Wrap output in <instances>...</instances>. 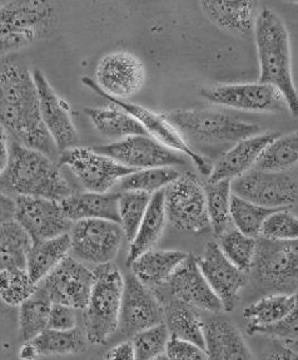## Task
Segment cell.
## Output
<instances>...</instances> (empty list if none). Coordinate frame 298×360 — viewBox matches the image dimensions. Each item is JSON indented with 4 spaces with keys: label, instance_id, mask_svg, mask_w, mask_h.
Here are the masks:
<instances>
[{
    "label": "cell",
    "instance_id": "21",
    "mask_svg": "<svg viewBox=\"0 0 298 360\" xmlns=\"http://www.w3.org/2000/svg\"><path fill=\"white\" fill-rule=\"evenodd\" d=\"M196 257L201 273L222 302L223 310H233L240 299L241 290L247 284V274L241 271L223 255L216 241L205 245L203 254Z\"/></svg>",
    "mask_w": 298,
    "mask_h": 360
},
{
    "label": "cell",
    "instance_id": "14",
    "mask_svg": "<svg viewBox=\"0 0 298 360\" xmlns=\"http://www.w3.org/2000/svg\"><path fill=\"white\" fill-rule=\"evenodd\" d=\"M146 77V67L137 56L116 51L100 59L94 82L108 97L128 101L143 88Z\"/></svg>",
    "mask_w": 298,
    "mask_h": 360
},
{
    "label": "cell",
    "instance_id": "44",
    "mask_svg": "<svg viewBox=\"0 0 298 360\" xmlns=\"http://www.w3.org/2000/svg\"><path fill=\"white\" fill-rule=\"evenodd\" d=\"M294 294H296V304L283 319L273 326L256 329L252 331L251 335H256V334L266 335L278 340L290 348H292V345L298 347V291Z\"/></svg>",
    "mask_w": 298,
    "mask_h": 360
},
{
    "label": "cell",
    "instance_id": "41",
    "mask_svg": "<svg viewBox=\"0 0 298 360\" xmlns=\"http://www.w3.org/2000/svg\"><path fill=\"white\" fill-rule=\"evenodd\" d=\"M36 289L27 270H0V299L9 307H19Z\"/></svg>",
    "mask_w": 298,
    "mask_h": 360
},
{
    "label": "cell",
    "instance_id": "35",
    "mask_svg": "<svg viewBox=\"0 0 298 360\" xmlns=\"http://www.w3.org/2000/svg\"><path fill=\"white\" fill-rule=\"evenodd\" d=\"M216 243L234 266L245 274L251 271L257 252L258 238H250L237 229H227L217 236Z\"/></svg>",
    "mask_w": 298,
    "mask_h": 360
},
{
    "label": "cell",
    "instance_id": "18",
    "mask_svg": "<svg viewBox=\"0 0 298 360\" xmlns=\"http://www.w3.org/2000/svg\"><path fill=\"white\" fill-rule=\"evenodd\" d=\"M33 78L39 98L41 120L59 153L76 148L79 145V134L70 116L69 105L59 97L39 68L33 70Z\"/></svg>",
    "mask_w": 298,
    "mask_h": 360
},
{
    "label": "cell",
    "instance_id": "10",
    "mask_svg": "<svg viewBox=\"0 0 298 360\" xmlns=\"http://www.w3.org/2000/svg\"><path fill=\"white\" fill-rule=\"evenodd\" d=\"M82 82L89 89L94 91L98 96L108 99L111 105H117L119 108L126 110L133 118H135L140 123V126L146 129L148 136H151L154 140L161 142L162 145L167 146L170 150L184 155L188 160L192 161L193 165L197 167L201 174L210 177L212 169H213L212 161L208 157L203 156L202 153L193 150L192 146L188 145L187 142L182 139L181 134H178L175 128L167 122L163 113L158 115V113H154L153 110H148L146 107L130 103L129 101H122V99L108 97L107 94L100 91L98 86H97V83L92 78L83 77Z\"/></svg>",
    "mask_w": 298,
    "mask_h": 360
},
{
    "label": "cell",
    "instance_id": "43",
    "mask_svg": "<svg viewBox=\"0 0 298 360\" xmlns=\"http://www.w3.org/2000/svg\"><path fill=\"white\" fill-rule=\"evenodd\" d=\"M259 238L269 241L298 240V217L287 209H280L266 219Z\"/></svg>",
    "mask_w": 298,
    "mask_h": 360
},
{
    "label": "cell",
    "instance_id": "48",
    "mask_svg": "<svg viewBox=\"0 0 298 360\" xmlns=\"http://www.w3.org/2000/svg\"><path fill=\"white\" fill-rule=\"evenodd\" d=\"M15 217V198L0 191V225L9 221L14 220Z\"/></svg>",
    "mask_w": 298,
    "mask_h": 360
},
{
    "label": "cell",
    "instance_id": "13",
    "mask_svg": "<svg viewBox=\"0 0 298 360\" xmlns=\"http://www.w3.org/2000/svg\"><path fill=\"white\" fill-rule=\"evenodd\" d=\"M58 165L67 167L76 176L82 186L90 192H109L135 169H128L109 157L100 155L93 148L76 147L60 153Z\"/></svg>",
    "mask_w": 298,
    "mask_h": 360
},
{
    "label": "cell",
    "instance_id": "6",
    "mask_svg": "<svg viewBox=\"0 0 298 360\" xmlns=\"http://www.w3.org/2000/svg\"><path fill=\"white\" fill-rule=\"evenodd\" d=\"M55 17L52 1H0V54H8L48 37Z\"/></svg>",
    "mask_w": 298,
    "mask_h": 360
},
{
    "label": "cell",
    "instance_id": "11",
    "mask_svg": "<svg viewBox=\"0 0 298 360\" xmlns=\"http://www.w3.org/2000/svg\"><path fill=\"white\" fill-rule=\"evenodd\" d=\"M232 193L266 209H287L298 200V182L286 172L253 169L231 182Z\"/></svg>",
    "mask_w": 298,
    "mask_h": 360
},
{
    "label": "cell",
    "instance_id": "53",
    "mask_svg": "<svg viewBox=\"0 0 298 360\" xmlns=\"http://www.w3.org/2000/svg\"><path fill=\"white\" fill-rule=\"evenodd\" d=\"M294 4H298V1H294Z\"/></svg>",
    "mask_w": 298,
    "mask_h": 360
},
{
    "label": "cell",
    "instance_id": "38",
    "mask_svg": "<svg viewBox=\"0 0 298 360\" xmlns=\"http://www.w3.org/2000/svg\"><path fill=\"white\" fill-rule=\"evenodd\" d=\"M277 210L280 209H266L232 193L231 222L241 233L250 238H259L264 221Z\"/></svg>",
    "mask_w": 298,
    "mask_h": 360
},
{
    "label": "cell",
    "instance_id": "29",
    "mask_svg": "<svg viewBox=\"0 0 298 360\" xmlns=\"http://www.w3.org/2000/svg\"><path fill=\"white\" fill-rule=\"evenodd\" d=\"M164 324L170 331V338H177L205 348V321L192 307L170 299V302L164 304Z\"/></svg>",
    "mask_w": 298,
    "mask_h": 360
},
{
    "label": "cell",
    "instance_id": "34",
    "mask_svg": "<svg viewBox=\"0 0 298 360\" xmlns=\"http://www.w3.org/2000/svg\"><path fill=\"white\" fill-rule=\"evenodd\" d=\"M32 342L38 349L41 356L78 354L86 352L89 344L86 333L79 326L67 331L47 329Z\"/></svg>",
    "mask_w": 298,
    "mask_h": 360
},
{
    "label": "cell",
    "instance_id": "12",
    "mask_svg": "<svg viewBox=\"0 0 298 360\" xmlns=\"http://www.w3.org/2000/svg\"><path fill=\"white\" fill-rule=\"evenodd\" d=\"M93 150L135 171L173 167L187 162V157L184 155L170 150L151 136H130L111 143L97 146Z\"/></svg>",
    "mask_w": 298,
    "mask_h": 360
},
{
    "label": "cell",
    "instance_id": "37",
    "mask_svg": "<svg viewBox=\"0 0 298 360\" xmlns=\"http://www.w3.org/2000/svg\"><path fill=\"white\" fill-rule=\"evenodd\" d=\"M231 182L232 181H207V184L203 185L210 229H213L216 236L229 229L228 225L231 222L229 211L232 198Z\"/></svg>",
    "mask_w": 298,
    "mask_h": 360
},
{
    "label": "cell",
    "instance_id": "33",
    "mask_svg": "<svg viewBox=\"0 0 298 360\" xmlns=\"http://www.w3.org/2000/svg\"><path fill=\"white\" fill-rule=\"evenodd\" d=\"M53 302L43 288L36 285L34 294L19 305L18 323L22 342H29L48 329Z\"/></svg>",
    "mask_w": 298,
    "mask_h": 360
},
{
    "label": "cell",
    "instance_id": "39",
    "mask_svg": "<svg viewBox=\"0 0 298 360\" xmlns=\"http://www.w3.org/2000/svg\"><path fill=\"white\" fill-rule=\"evenodd\" d=\"M180 172L173 167L138 169L119 181V191H140L153 195L164 190L180 177Z\"/></svg>",
    "mask_w": 298,
    "mask_h": 360
},
{
    "label": "cell",
    "instance_id": "22",
    "mask_svg": "<svg viewBox=\"0 0 298 360\" xmlns=\"http://www.w3.org/2000/svg\"><path fill=\"white\" fill-rule=\"evenodd\" d=\"M280 134L276 132L258 134L248 139L236 142V145L226 152L216 165H213L210 182L233 181L253 169L266 147L276 140Z\"/></svg>",
    "mask_w": 298,
    "mask_h": 360
},
{
    "label": "cell",
    "instance_id": "45",
    "mask_svg": "<svg viewBox=\"0 0 298 360\" xmlns=\"http://www.w3.org/2000/svg\"><path fill=\"white\" fill-rule=\"evenodd\" d=\"M165 355L170 360H208L205 349L177 338H170Z\"/></svg>",
    "mask_w": 298,
    "mask_h": 360
},
{
    "label": "cell",
    "instance_id": "23",
    "mask_svg": "<svg viewBox=\"0 0 298 360\" xmlns=\"http://www.w3.org/2000/svg\"><path fill=\"white\" fill-rule=\"evenodd\" d=\"M205 343L208 360H253L241 331L222 316L205 321Z\"/></svg>",
    "mask_w": 298,
    "mask_h": 360
},
{
    "label": "cell",
    "instance_id": "25",
    "mask_svg": "<svg viewBox=\"0 0 298 360\" xmlns=\"http://www.w3.org/2000/svg\"><path fill=\"white\" fill-rule=\"evenodd\" d=\"M205 17L219 30L245 35L255 30L257 19L258 1H201Z\"/></svg>",
    "mask_w": 298,
    "mask_h": 360
},
{
    "label": "cell",
    "instance_id": "40",
    "mask_svg": "<svg viewBox=\"0 0 298 360\" xmlns=\"http://www.w3.org/2000/svg\"><path fill=\"white\" fill-rule=\"evenodd\" d=\"M151 198L152 195L146 192H119V200H118L119 221H121V226L124 231L126 240H128L129 243L133 241V238L138 233L140 222L146 215Z\"/></svg>",
    "mask_w": 298,
    "mask_h": 360
},
{
    "label": "cell",
    "instance_id": "31",
    "mask_svg": "<svg viewBox=\"0 0 298 360\" xmlns=\"http://www.w3.org/2000/svg\"><path fill=\"white\" fill-rule=\"evenodd\" d=\"M32 238L17 221L0 225V270H27Z\"/></svg>",
    "mask_w": 298,
    "mask_h": 360
},
{
    "label": "cell",
    "instance_id": "17",
    "mask_svg": "<svg viewBox=\"0 0 298 360\" xmlns=\"http://www.w3.org/2000/svg\"><path fill=\"white\" fill-rule=\"evenodd\" d=\"M32 241L57 238L69 233L73 222L67 219L60 201L49 198H15V217Z\"/></svg>",
    "mask_w": 298,
    "mask_h": 360
},
{
    "label": "cell",
    "instance_id": "7",
    "mask_svg": "<svg viewBox=\"0 0 298 360\" xmlns=\"http://www.w3.org/2000/svg\"><path fill=\"white\" fill-rule=\"evenodd\" d=\"M251 271L266 290L275 291V294L297 292L298 240L282 243L258 238Z\"/></svg>",
    "mask_w": 298,
    "mask_h": 360
},
{
    "label": "cell",
    "instance_id": "51",
    "mask_svg": "<svg viewBox=\"0 0 298 360\" xmlns=\"http://www.w3.org/2000/svg\"><path fill=\"white\" fill-rule=\"evenodd\" d=\"M18 358L19 360H36L41 358V355L34 343L29 340V342H23L22 347L19 349Z\"/></svg>",
    "mask_w": 298,
    "mask_h": 360
},
{
    "label": "cell",
    "instance_id": "5",
    "mask_svg": "<svg viewBox=\"0 0 298 360\" xmlns=\"http://www.w3.org/2000/svg\"><path fill=\"white\" fill-rule=\"evenodd\" d=\"M163 116L189 146L240 142L256 136L261 131L257 124L243 122L227 113L205 108L170 110L163 113Z\"/></svg>",
    "mask_w": 298,
    "mask_h": 360
},
{
    "label": "cell",
    "instance_id": "1",
    "mask_svg": "<svg viewBox=\"0 0 298 360\" xmlns=\"http://www.w3.org/2000/svg\"><path fill=\"white\" fill-rule=\"evenodd\" d=\"M0 126L13 141L58 162L60 153L41 120L33 73L15 59H0Z\"/></svg>",
    "mask_w": 298,
    "mask_h": 360
},
{
    "label": "cell",
    "instance_id": "28",
    "mask_svg": "<svg viewBox=\"0 0 298 360\" xmlns=\"http://www.w3.org/2000/svg\"><path fill=\"white\" fill-rule=\"evenodd\" d=\"M164 190L153 193L146 215L140 222L138 233L130 243L128 252V266L138 256L148 250H152L157 245L167 222Z\"/></svg>",
    "mask_w": 298,
    "mask_h": 360
},
{
    "label": "cell",
    "instance_id": "27",
    "mask_svg": "<svg viewBox=\"0 0 298 360\" xmlns=\"http://www.w3.org/2000/svg\"><path fill=\"white\" fill-rule=\"evenodd\" d=\"M70 252L69 233L57 238L33 241L28 252L27 271L34 284L46 279Z\"/></svg>",
    "mask_w": 298,
    "mask_h": 360
},
{
    "label": "cell",
    "instance_id": "4",
    "mask_svg": "<svg viewBox=\"0 0 298 360\" xmlns=\"http://www.w3.org/2000/svg\"><path fill=\"white\" fill-rule=\"evenodd\" d=\"M93 271V289L83 310V330L88 343L104 345L119 329L124 278L111 262L95 266Z\"/></svg>",
    "mask_w": 298,
    "mask_h": 360
},
{
    "label": "cell",
    "instance_id": "19",
    "mask_svg": "<svg viewBox=\"0 0 298 360\" xmlns=\"http://www.w3.org/2000/svg\"><path fill=\"white\" fill-rule=\"evenodd\" d=\"M201 96L213 105L245 112H269L286 105L282 94L275 87L261 82L202 88Z\"/></svg>",
    "mask_w": 298,
    "mask_h": 360
},
{
    "label": "cell",
    "instance_id": "2",
    "mask_svg": "<svg viewBox=\"0 0 298 360\" xmlns=\"http://www.w3.org/2000/svg\"><path fill=\"white\" fill-rule=\"evenodd\" d=\"M0 191L6 195L62 201L74 193L57 161L41 152L11 142V158L0 177Z\"/></svg>",
    "mask_w": 298,
    "mask_h": 360
},
{
    "label": "cell",
    "instance_id": "50",
    "mask_svg": "<svg viewBox=\"0 0 298 360\" xmlns=\"http://www.w3.org/2000/svg\"><path fill=\"white\" fill-rule=\"evenodd\" d=\"M267 360H298V352L287 347L285 344H276L269 352Z\"/></svg>",
    "mask_w": 298,
    "mask_h": 360
},
{
    "label": "cell",
    "instance_id": "9",
    "mask_svg": "<svg viewBox=\"0 0 298 360\" xmlns=\"http://www.w3.org/2000/svg\"><path fill=\"white\" fill-rule=\"evenodd\" d=\"M69 235V255L95 266L113 262L126 238L121 224L109 220L78 221Z\"/></svg>",
    "mask_w": 298,
    "mask_h": 360
},
{
    "label": "cell",
    "instance_id": "30",
    "mask_svg": "<svg viewBox=\"0 0 298 360\" xmlns=\"http://www.w3.org/2000/svg\"><path fill=\"white\" fill-rule=\"evenodd\" d=\"M86 115L100 134L111 140H123L130 136H148L140 123L117 105L102 108H84Z\"/></svg>",
    "mask_w": 298,
    "mask_h": 360
},
{
    "label": "cell",
    "instance_id": "47",
    "mask_svg": "<svg viewBox=\"0 0 298 360\" xmlns=\"http://www.w3.org/2000/svg\"><path fill=\"white\" fill-rule=\"evenodd\" d=\"M103 360H137L133 345L128 342L114 345L113 348L109 349L104 354Z\"/></svg>",
    "mask_w": 298,
    "mask_h": 360
},
{
    "label": "cell",
    "instance_id": "16",
    "mask_svg": "<svg viewBox=\"0 0 298 360\" xmlns=\"http://www.w3.org/2000/svg\"><path fill=\"white\" fill-rule=\"evenodd\" d=\"M164 323V304L156 291L135 275L124 278L119 329L127 337Z\"/></svg>",
    "mask_w": 298,
    "mask_h": 360
},
{
    "label": "cell",
    "instance_id": "8",
    "mask_svg": "<svg viewBox=\"0 0 298 360\" xmlns=\"http://www.w3.org/2000/svg\"><path fill=\"white\" fill-rule=\"evenodd\" d=\"M167 220L180 231L207 233L210 229L203 185L192 172L180 177L164 188Z\"/></svg>",
    "mask_w": 298,
    "mask_h": 360
},
{
    "label": "cell",
    "instance_id": "24",
    "mask_svg": "<svg viewBox=\"0 0 298 360\" xmlns=\"http://www.w3.org/2000/svg\"><path fill=\"white\" fill-rule=\"evenodd\" d=\"M119 192H74L60 201L65 215L73 224L83 220H109L121 224Z\"/></svg>",
    "mask_w": 298,
    "mask_h": 360
},
{
    "label": "cell",
    "instance_id": "54",
    "mask_svg": "<svg viewBox=\"0 0 298 360\" xmlns=\"http://www.w3.org/2000/svg\"><path fill=\"white\" fill-rule=\"evenodd\" d=\"M92 360H98V359H92Z\"/></svg>",
    "mask_w": 298,
    "mask_h": 360
},
{
    "label": "cell",
    "instance_id": "26",
    "mask_svg": "<svg viewBox=\"0 0 298 360\" xmlns=\"http://www.w3.org/2000/svg\"><path fill=\"white\" fill-rule=\"evenodd\" d=\"M187 256V252L183 251L152 249L138 256L129 266L140 283L151 289H157L170 279Z\"/></svg>",
    "mask_w": 298,
    "mask_h": 360
},
{
    "label": "cell",
    "instance_id": "46",
    "mask_svg": "<svg viewBox=\"0 0 298 360\" xmlns=\"http://www.w3.org/2000/svg\"><path fill=\"white\" fill-rule=\"evenodd\" d=\"M78 328L76 309L70 308L62 304H53L49 314L48 329L52 330H73Z\"/></svg>",
    "mask_w": 298,
    "mask_h": 360
},
{
    "label": "cell",
    "instance_id": "52",
    "mask_svg": "<svg viewBox=\"0 0 298 360\" xmlns=\"http://www.w3.org/2000/svg\"><path fill=\"white\" fill-rule=\"evenodd\" d=\"M152 360H170L168 358H167V355H159V356H157V358H154V359Z\"/></svg>",
    "mask_w": 298,
    "mask_h": 360
},
{
    "label": "cell",
    "instance_id": "49",
    "mask_svg": "<svg viewBox=\"0 0 298 360\" xmlns=\"http://www.w3.org/2000/svg\"><path fill=\"white\" fill-rule=\"evenodd\" d=\"M11 158V141L9 134L0 126V177L4 174Z\"/></svg>",
    "mask_w": 298,
    "mask_h": 360
},
{
    "label": "cell",
    "instance_id": "32",
    "mask_svg": "<svg viewBox=\"0 0 298 360\" xmlns=\"http://www.w3.org/2000/svg\"><path fill=\"white\" fill-rule=\"evenodd\" d=\"M296 304V294H271L243 310L247 331L273 326L283 319Z\"/></svg>",
    "mask_w": 298,
    "mask_h": 360
},
{
    "label": "cell",
    "instance_id": "20",
    "mask_svg": "<svg viewBox=\"0 0 298 360\" xmlns=\"http://www.w3.org/2000/svg\"><path fill=\"white\" fill-rule=\"evenodd\" d=\"M157 289H163L170 299L180 300L194 309L215 314L223 310L222 302L210 289L199 270L197 257L193 254H188L186 260L177 267L170 279Z\"/></svg>",
    "mask_w": 298,
    "mask_h": 360
},
{
    "label": "cell",
    "instance_id": "36",
    "mask_svg": "<svg viewBox=\"0 0 298 360\" xmlns=\"http://www.w3.org/2000/svg\"><path fill=\"white\" fill-rule=\"evenodd\" d=\"M298 165V131L278 136L272 141L256 163V169L286 172Z\"/></svg>",
    "mask_w": 298,
    "mask_h": 360
},
{
    "label": "cell",
    "instance_id": "15",
    "mask_svg": "<svg viewBox=\"0 0 298 360\" xmlns=\"http://www.w3.org/2000/svg\"><path fill=\"white\" fill-rule=\"evenodd\" d=\"M93 284V270L68 255L38 285L47 292L53 304L84 310L89 302Z\"/></svg>",
    "mask_w": 298,
    "mask_h": 360
},
{
    "label": "cell",
    "instance_id": "3",
    "mask_svg": "<svg viewBox=\"0 0 298 360\" xmlns=\"http://www.w3.org/2000/svg\"><path fill=\"white\" fill-rule=\"evenodd\" d=\"M259 60V82L275 87L293 117H298V89L292 76L291 44L286 24L273 11L264 8L255 24Z\"/></svg>",
    "mask_w": 298,
    "mask_h": 360
},
{
    "label": "cell",
    "instance_id": "42",
    "mask_svg": "<svg viewBox=\"0 0 298 360\" xmlns=\"http://www.w3.org/2000/svg\"><path fill=\"white\" fill-rule=\"evenodd\" d=\"M170 339V331L164 323H161L137 333L132 337L130 343L135 349L137 360H152L165 354Z\"/></svg>",
    "mask_w": 298,
    "mask_h": 360
}]
</instances>
